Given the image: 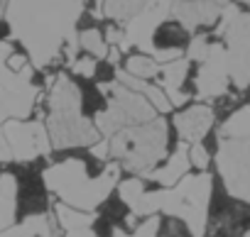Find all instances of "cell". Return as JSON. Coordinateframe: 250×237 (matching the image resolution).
Masks as SVG:
<instances>
[{
  "mask_svg": "<svg viewBox=\"0 0 250 237\" xmlns=\"http://www.w3.org/2000/svg\"><path fill=\"white\" fill-rule=\"evenodd\" d=\"M169 115H157L147 123L118 130L105 137V159L115 162L123 174L147 176L167 154Z\"/></svg>",
  "mask_w": 250,
  "mask_h": 237,
  "instance_id": "3",
  "label": "cell"
},
{
  "mask_svg": "<svg viewBox=\"0 0 250 237\" xmlns=\"http://www.w3.org/2000/svg\"><path fill=\"white\" fill-rule=\"evenodd\" d=\"M157 225H160V215L140 218L128 230H115L113 237H157Z\"/></svg>",
  "mask_w": 250,
  "mask_h": 237,
  "instance_id": "25",
  "label": "cell"
},
{
  "mask_svg": "<svg viewBox=\"0 0 250 237\" xmlns=\"http://www.w3.org/2000/svg\"><path fill=\"white\" fill-rule=\"evenodd\" d=\"M0 162H10V149H8V142H5L3 128H0Z\"/></svg>",
  "mask_w": 250,
  "mask_h": 237,
  "instance_id": "31",
  "label": "cell"
},
{
  "mask_svg": "<svg viewBox=\"0 0 250 237\" xmlns=\"http://www.w3.org/2000/svg\"><path fill=\"white\" fill-rule=\"evenodd\" d=\"M76 47L81 54H88L93 59H105L108 56V44L103 39V32H101V25L91 27V30H81L76 32Z\"/></svg>",
  "mask_w": 250,
  "mask_h": 237,
  "instance_id": "24",
  "label": "cell"
},
{
  "mask_svg": "<svg viewBox=\"0 0 250 237\" xmlns=\"http://www.w3.org/2000/svg\"><path fill=\"white\" fill-rule=\"evenodd\" d=\"M211 37L223 42L230 83L238 91H248L250 88V13L240 10L233 3H226L221 8V18Z\"/></svg>",
  "mask_w": 250,
  "mask_h": 237,
  "instance_id": "5",
  "label": "cell"
},
{
  "mask_svg": "<svg viewBox=\"0 0 250 237\" xmlns=\"http://www.w3.org/2000/svg\"><path fill=\"white\" fill-rule=\"evenodd\" d=\"M15 222V176L10 162H0V230Z\"/></svg>",
  "mask_w": 250,
  "mask_h": 237,
  "instance_id": "18",
  "label": "cell"
},
{
  "mask_svg": "<svg viewBox=\"0 0 250 237\" xmlns=\"http://www.w3.org/2000/svg\"><path fill=\"white\" fill-rule=\"evenodd\" d=\"M218 137L223 140H250V103L233 110L218 128Z\"/></svg>",
  "mask_w": 250,
  "mask_h": 237,
  "instance_id": "21",
  "label": "cell"
},
{
  "mask_svg": "<svg viewBox=\"0 0 250 237\" xmlns=\"http://www.w3.org/2000/svg\"><path fill=\"white\" fill-rule=\"evenodd\" d=\"M211 3H218V5H226V3H230V0H211Z\"/></svg>",
  "mask_w": 250,
  "mask_h": 237,
  "instance_id": "32",
  "label": "cell"
},
{
  "mask_svg": "<svg viewBox=\"0 0 250 237\" xmlns=\"http://www.w3.org/2000/svg\"><path fill=\"white\" fill-rule=\"evenodd\" d=\"M238 3H243V5H250V0H238Z\"/></svg>",
  "mask_w": 250,
  "mask_h": 237,
  "instance_id": "33",
  "label": "cell"
},
{
  "mask_svg": "<svg viewBox=\"0 0 250 237\" xmlns=\"http://www.w3.org/2000/svg\"><path fill=\"white\" fill-rule=\"evenodd\" d=\"M98 218H103V220H108L115 230H128V227H133V222L135 220H140V218H135L133 215V210L128 208V205H125L123 203V198L113 191L96 210H93Z\"/></svg>",
  "mask_w": 250,
  "mask_h": 237,
  "instance_id": "19",
  "label": "cell"
},
{
  "mask_svg": "<svg viewBox=\"0 0 250 237\" xmlns=\"http://www.w3.org/2000/svg\"><path fill=\"white\" fill-rule=\"evenodd\" d=\"M172 3L174 0H147L143 5V10L123 25V47H120V54H128V52H145L150 54V39H152V32L167 20L172 18Z\"/></svg>",
  "mask_w": 250,
  "mask_h": 237,
  "instance_id": "12",
  "label": "cell"
},
{
  "mask_svg": "<svg viewBox=\"0 0 250 237\" xmlns=\"http://www.w3.org/2000/svg\"><path fill=\"white\" fill-rule=\"evenodd\" d=\"M10 44H13V39L0 44V125L8 120H27V117H35L37 105L44 95L32 83L35 66H30L25 71H13L8 66Z\"/></svg>",
  "mask_w": 250,
  "mask_h": 237,
  "instance_id": "6",
  "label": "cell"
},
{
  "mask_svg": "<svg viewBox=\"0 0 250 237\" xmlns=\"http://www.w3.org/2000/svg\"><path fill=\"white\" fill-rule=\"evenodd\" d=\"M169 123L184 145H194L206 140V135L216 125V110L211 103H187L184 108L169 112Z\"/></svg>",
  "mask_w": 250,
  "mask_h": 237,
  "instance_id": "13",
  "label": "cell"
},
{
  "mask_svg": "<svg viewBox=\"0 0 250 237\" xmlns=\"http://www.w3.org/2000/svg\"><path fill=\"white\" fill-rule=\"evenodd\" d=\"M118 71L123 73H128L133 78H140V81H152L155 83V76L160 71V64L145 54V52H128V54H123L120 56V64H118Z\"/></svg>",
  "mask_w": 250,
  "mask_h": 237,
  "instance_id": "20",
  "label": "cell"
},
{
  "mask_svg": "<svg viewBox=\"0 0 250 237\" xmlns=\"http://www.w3.org/2000/svg\"><path fill=\"white\" fill-rule=\"evenodd\" d=\"M59 237H96V235H93V230H91V225H88V227H76V230L62 232Z\"/></svg>",
  "mask_w": 250,
  "mask_h": 237,
  "instance_id": "28",
  "label": "cell"
},
{
  "mask_svg": "<svg viewBox=\"0 0 250 237\" xmlns=\"http://www.w3.org/2000/svg\"><path fill=\"white\" fill-rule=\"evenodd\" d=\"M213 181L211 171H194L172 188L152 186L147 193V210L150 215H174L187 222L194 237H206Z\"/></svg>",
  "mask_w": 250,
  "mask_h": 237,
  "instance_id": "4",
  "label": "cell"
},
{
  "mask_svg": "<svg viewBox=\"0 0 250 237\" xmlns=\"http://www.w3.org/2000/svg\"><path fill=\"white\" fill-rule=\"evenodd\" d=\"M187 147L189 145H179L172 154H167L150 174H147V179L155 183V186H160V188H172V186H177L187 174H191V164H189V157H187Z\"/></svg>",
  "mask_w": 250,
  "mask_h": 237,
  "instance_id": "15",
  "label": "cell"
},
{
  "mask_svg": "<svg viewBox=\"0 0 250 237\" xmlns=\"http://www.w3.org/2000/svg\"><path fill=\"white\" fill-rule=\"evenodd\" d=\"M221 8L223 5L211 3V0H174L172 20H177L189 35H199L216 27L221 18Z\"/></svg>",
  "mask_w": 250,
  "mask_h": 237,
  "instance_id": "14",
  "label": "cell"
},
{
  "mask_svg": "<svg viewBox=\"0 0 250 237\" xmlns=\"http://www.w3.org/2000/svg\"><path fill=\"white\" fill-rule=\"evenodd\" d=\"M187 157L194 171H208L211 162H213V152L204 145V142H194L187 147Z\"/></svg>",
  "mask_w": 250,
  "mask_h": 237,
  "instance_id": "27",
  "label": "cell"
},
{
  "mask_svg": "<svg viewBox=\"0 0 250 237\" xmlns=\"http://www.w3.org/2000/svg\"><path fill=\"white\" fill-rule=\"evenodd\" d=\"M101 8H103V0H83V10L93 13L98 20H101Z\"/></svg>",
  "mask_w": 250,
  "mask_h": 237,
  "instance_id": "29",
  "label": "cell"
},
{
  "mask_svg": "<svg viewBox=\"0 0 250 237\" xmlns=\"http://www.w3.org/2000/svg\"><path fill=\"white\" fill-rule=\"evenodd\" d=\"M0 237H59V230L49 213V215L22 220V222H13L10 227L0 230Z\"/></svg>",
  "mask_w": 250,
  "mask_h": 237,
  "instance_id": "17",
  "label": "cell"
},
{
  "mask_svg": "<svg viewBox=\"0 0 250 237\" xmlns=\"http://www.w3.org/2000/svg\"><path fill=\"white\" fill-rule=\"evenodd\" d=\"M13 39V32H10V25L5 18H0V44L3 42H10Z\"/></svg>",
  "mask_w": 250,
  "mask_h": 237,
  "instance_id": "30",
  "label": "cell"
},
{
  "mask_svg": "<svg viewBox=\"0 0 250 237\" xmlns=\"http://www.w3.org/2000/svg\"><path fill=\"white\" fill-rule=\"evenodd\" d=\"M10 149L13 162H32L52 154L49 135L42 117H27V120H8L0 125Z\"/></svg>",
  "mask_w": 250,
  "mask_h": 237,
  "instance_id": "11",
  "label": "cell"
},
{
  "mask_svg": "<svg viewBox=\"0 0 250 237\" xmlns=\"http://www.w3.org/2000/svg\"><path fill=\"white\" fill-rule=\"evenodd\" d=\"M81 13L83 0H8L3 18L30 64L54 76L79 54L76 20Z\"/></svg>",
  "mask_w": 250,
  "mask_h": 237,
  "instance_id": "1",
  "label": "cell"
},
{
  "mask_svg": "<svg viewBox=\"0 0 250 237\" xmlns=\"http://www.w3.org/2000/svg\"><path fill=\"white\" fill-rule=\"evenodd\" d=\"M105 95H108V108L93 120L103 137H110L118 130L133 128V125H140V123H147L152 117H157L155 108L140 93L130 91L120 81L110 83L105 88Z\"/></svg>",
  "mask_w": 250,
  "mask_h": 237,
  "instance_id": "7",
  "label": "cell"
},
{
  "mask_svg": "<svg viewBox=\"0 0 250 237\" xmlns=\"http://www.w3.org/2000/svg\"><path fill=\"white\" fill-rule=\"evenodd\" d=\"M230 73L228 59L221 39H211L204 61L194 64V100L199 103H216L228 95Z\"/></svg>",
  "mask_w": 250,
  "mask_h": 237,
  "instance_id": "10",
  "label": "cell"
},
{
  "mask_svg": "<svg viewBox=\"0 0 250 237\" xmlns=\"http://www.w3.org/2000/svg\"><path fill=\"white\" fill-rule=\"evenodd\" d=\"M69 73V71H66ZM76 91H79V112L86 120H96V117L108 108V95H105V88L96 86L91 78H79V76H71Z\"/></svg>",
  "mask_w": 250,
  "mask_h": 237,
  "instance_id": "16",
  "label": "cell"
},
{
  "mask_svg": "<svg viewBox=\"0 0 250 237\" xmlns=\"http://www.w3.org/2000/svg\"><path fill=\"white\" fill-rule=\"evenodd\" d=\"M213 162L223 191L230 198L250 205V140L218 137Z\"/></svg>",
  "mask_w": 250,
  "mask_h": 237,
  "instance_id": "8",
  "label": "cell"
},
{
  "mask_svg": "<svg viewBox=\"0 0 250 237\" xmlns=\"http://www.w3.org/2000/svg\"><path fill=\"white\" fill-rule=\"evenodd\" d=\"M157 237H194V235H191V230L187 227L184 220H179L174 215H160Z\"/></svg>",
  "mask_w": 250,
  "mask_h": 237,
  "instance_id": "26",
  "label": "cell"
},
{
  "mask_svg": "<svg viewBox=\"0 0 250 237\" xmlns=\"http://www.w3.org/2000/svg\"><path fill=\"white\" fill-rule=\"evenodd\" d=\"M42 120H44V128L49 135L52 152H57V149H91L103 140L96 123L81 117L79 108L49 110V112H44Z\"/></svg>",
  "mask_w": 250,
  "mask_h": 237,
  "instance_id": "9",
  "label": "cell"
},
{
  "mask_svg": "<svg viewBox=\"0 0 250 237\" xmlns=\"http://www.w3.org/2000/svg\"><path fill=\"white\" fill-rule=\"evenodd\" d=\"M145 3L147 0H103L101 20H110L115 25H125L143 10Z\"/></svg>",
  "mask_w": 250,
  "mask_h": 237,
  "instance_id": "22",
  "label": "cell"
},
{
  "mask_svg": "<svg viewBox=\"0 0 250 237\" xmlns=\"http://www.w3.org/2000/svg\"><path fill=\"white\" fill-rule=\"evenodd\" d=\"M123 171L91 149H57L49 154L44 183L57 203L93 213L118 186Z\"/></svg>",
  "mask_w": 250,
  "mask_h": 237,
  "instance_id": "2",
  "label": "cell"
},
{
  "mask_svg": "<svg viewBox=\"0 0 250 237\" xmlns=\"http://www.w3.org/2000/svg\"><path fill=\"white\" fill-rule=\"evenodd\" d=\"M240 237H250V230H248V232H243V235H240Z\"/></svg>",
  "mask_w": 250,
  "mask_h": 237,
  "instance_id": "34",
  "label": "cell"
},
{
  "mask_svg": "<svg viewBox=\"0 0 250 237\" xmlns=\"http://www.w3.org/2000/svg\"><path fill=\"white\" fill-rule=\"evenodd\" d=\"M52 218L57 222L59 235L62 232H69V230H76V227H88L93 222V213H83V210L69 208L64 203H57V201L52 205Z\"/></svg>",
  "mask_w": 250,
  "mask_h": 237,
  "instance_id": "23",
  "label": "cell"
}]
</instances>
